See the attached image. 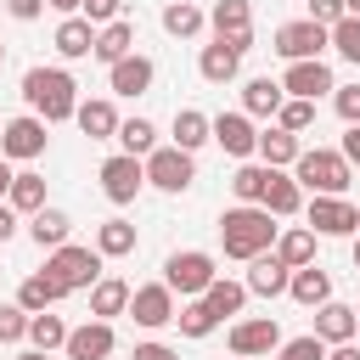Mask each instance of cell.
<instances>
[{"label": "cell", "instance_id": "obj_29", "mask_svg": "<svg viewBox=\"0 0 360 360\" xmlns=\"http://www.w3.org/2000/svg\"><path fill=\"white\" fill-rule=\"evenodd\" d=\"M79 129L90 135V141H107V135H118V112H112V101L107 96H96V101H79Z\"/></svg>", "mask_w": 360, "mask_h": 360}, {"label": "cell", "instance_id": "obj_25", "mask_svg": "<svg viewBox=\"0 0 360 360\" xmlns=\"http://www.w3.org/2000/svg\"><path fill=\"white\" fill-rule=\"evenodd\" d=\"M287 292L304 304V309H321L326 298H332V276L321 270V264H304V270H292V281H287Z\"/></svg>", "mask_w": 360, "mask_h": 360}, {"label": "cell", "instance_id": "obj_55", "mask_svg": "<svg viewBox=\"0 0 360 360\" xmlns=\"http://www.w3.org/2000/svg\"><path fill=\"white\" fill-rule=\"evenodd\" d=\"M17 360H45V349H22V354H17Z\"/></svg>", "mask_w": 360, "mask_h": 360}, {"label": "cell", "instance_id": "obj_20", "mask_svg": "<svg viewBox=\"0 0 360 360\" xmlns=\"http://www.w3.org/2000/svg\"><path fill=\"white\" fill-rule=\"evenodd\" d=\"M236 68H242V51H236L231 39H214V45H202V56H197V73H202L208 84H231Z\"/></svg>", "mask_w": 360, "mask_h": 360}, {"label": "cell", "instance_id": "obj_42", "mask_svg": "<svg viewBox=\"0 0 360 360\" xmlns=\"http://www.w3.org/2000/svg\"><path fill=\"white\" fill-rule=\"evenodd\" d=\"M332 45H338V56H343V62H360V17L332 22Z\"/></svg>", "mask_w": 360, "mask_h": 360}, {"label": "cell", "instance_id": "obj_13", "mask_svg": "<svg viewBox=\"0 0 360 360\" xmlns=\"http://www.w3.org/2000/svg\"><path fill=\"white\" fill-rule=\"evenodd\" d=\"M231 354H270V349H281V326H276V315H253V321H236L231 326Z\"/></svg>", "mask_w": 360, "mask_h": 360}, {"label": "cell", "instance_id": "obj_51", "mask_svg": "<svg viewBox=\"0 0 360 360\" xmlns=\"http://www.w3.org/2000/svg\"><path fill=\"white\" fill-rule=\"evenodd\" d=\"M11 236H17V208L0 202V242H11Z\"/></svg>", "mask_w": 360, "mask_h": 360}, {"label": "cell", "instance_id": "obj_19", "mask_svg": "<svg viewBox=\"0 0 360 360\" xmlns=\"http://www.w3.org/2000/svg\"><path fill=\"white\" fill-rule=\"evenodd\" d=\"M287 281H292V270L276 259V248H270V253H259V259H248V292L276 298V292H287Z\"/></svg>", "mask_w": 360, "mask_h": 360}, {"label": "cell", "instance_id": "obj_2", "mask_svg": "<svg viewBox=\"0 0 360 360\" xmlns=\"http://www.w3.org/2000/svg\"><path fill=\"white\" fill-rule=\"evenodd\" d=\"M22 101H28V112H39L45 124H62V118L79 112V84H73L68 68H28V73H22Z\"/></svg>", "mask_w": 360, "mask_h": 360}, {"label": "cell", "instance_id": "obj_7", "mask_svg": "<svg viewBox=\"0 0 360 360\" xmlns=\"http://www.w3.org/2000/svg\"><path fill=\"white\" fill-rule=\"evenodd\" d=\"M141 186H146V158H135V152H118V158H107L101 163V191H107V202H135L141 197Z\"/></svg>", "mask_w": 360, "mask_h": 360}, {"label": "cell", "instance_id": "obj_46", "mask_svg": "<svg viewBox=\"0 0 360 360\" xmlns=\"http://www.w3.org/2000/svg\"><path fill=\"white\" fill-rule=\"evenodd\" d=\"M343 17H349V6H343V0H309V22L332 28V22H343Z\"/></svg>", "mask_w": 360, "mask_h": 360}, {"label": "cell", "instance_id": "obj_17", "mask_svg": "<svg viewBox=\"0 0 360 360\" xmlns=\"http://www.w3.org/2000/svg\"><path fill=\"white\" fill-rule=\"evenodd\" d=\"M152 56H141V51H129L124 62H112L107 68V79H112V96H146L152 90Z\"/></svg>", "mask_w": 360, "mask_h": 360}, {"label": "cell", "instance_id": "obj_49", "mask_svg": "<svg viewBox=\"0 0 360 360\" xmlns=\"http://www.w3.org/2000/svg\"><path fill=\"white\" fill-rule=\"evenodd\" d=\"M135 360H180V354H174L169 343H152V338H146V343H135Z\"/></svg>", "mask_w": 360, "mask_h": 360}, {"label": "cell", "instance_id": "obj_33", "mask_svg": "<svg viewBox=\"0 0 360 360\" xmlns=\"http://www.w3.org/2000/svg\"><path fill=\"white\" fill-rule=\"evenodd\" d=\"M6 202H11L17 214H39V208H45V174H34V169L11 174V191H6Z\"/></svg>", "mask_w": 360, "mask_h": 360}, {"label": "cell", "instance_id": "obj_26", "mask_svg": "<svg viewBox=\"0 0 360 360\" xmlns=\"http://www.w3.org/2000/svg\"><path fill=\"white\" fill-rule=\"evenodd\" d=\"M129 281H118V276H101L96 287H90V315L96 321H107V315H129Z\"/></svg>", "mask_w": 360, "mask_h": 360}, {"label": "cell", "instance_id": "obj_24", "mask_svg": "<svg viewBox=\"0 0 360 360\" xmlns=\"http://www.w3.org/2000/svg\"><path fill=\"white\" fill-rule=\"evenodd\" d=\"M298 152H304V141H298L292 129H281V124H270V129L259 135V158H264L270 169H292Z\"/></svg>", "mask_w": 360, "mask_h": 360}, {"label": "cell", "instance_id": "obj_53", "mask_svg": "<svg viewBox=\"0 0 360 360\" xmlns=\"http://www.w3.org/2000/svg\"><path fill=\"white\" fill-rule=\"evenodd\" d=\"M45 6H51V11H62V17H73V11L84 6V0H45Z\"/></svg>", "mask_w": 360, "mask_h": 360}, {"label": "cell", "instance_id": "obj_23", "mask_svg": "<svg viewBox=\"0 0 360 360\" xmlns=\"http://www.w3.org/2000/svg\"><path fill=\"white\" fill-rule=\"evenodd\" d=\"M56 51L68 56V62H79V56H96V22L90 17H62V28H56Z\"/></svg>", "mask_w": 360, "mask_h": 360}, {"label": "cell", "instance_id": "obj_38", "mask_svg": "<svg viewBox=\"0 0 360 360\" xmlns=\"http://www.w3.org/2000/svg\"><path fill=\"white\" fill-rule=\"evenodd\" d=\"M264 186H270V163H242V169L231 174L236 202H264Z\"/></svg>", "mask_w": 360, "mask_h": 360}, {"label": "cell", "instance_id": "obj_60", "mask_svg": "<svg viewBox=\"0 0 360 360\" xmlns=\"http://www.w3.org/2000/svg\"><path fill=\"white\" fill-rule=\"evenodd\" d=\"M0 129H6V124H0Z\"/></svg>", "mask_w": 360, "mask_h": 360}, {"label": "cell", "instance_id": "obj_3", "mask_svg": "<svg viewBox=\"0 0 360 360\" xmlns=\"http://www.w3.org/2000/svg\"><path fill=\"white\" fill-rule=\"evenodd\" d=\"M292 180H298L304 191L343 197V191H349V180H354V163H349L343 152H332V146H304V152H298V163H292Z\"/></svg>", "mask_w": 360, "mask_h": 360}, {"label": "cell", "instance_id": "obj_44", "mask_svg": "<svg viewBox=\"0 0 360 360\" xmlns=\"http://www.w3.org/2000/svg\"><path fill=\"white\" fill-rule=\"evenodd\" d=\"M28 338V309L22 304H0V343H22Z\"/></svg>", "mask_w": 360, "mask_h": 360}, {"label": "cell", "instance_id": "obj_9", "mask_svg": "<svg viewBox=\"0 0 360 360\" xmlns=\"http://www.w3.org/2000/svg\"><path fill=\"white\" fill-rule=\"evenodd\" d=\"M326 45H332V28H321V22H309V17L276 28V56H287V62H309V56H321Z\"/></svg>", "mask_w": 360, "mask_h": 360}, {"label": "cell", "instance_id": "obj_52", "mask_svg": "<svg viewBox=\"0 0 360 360\" xmlns=\"http://www.w3.org/2000/svg\"><path fill=\"white\" fill-rule=\"evenodd\" d=\"M326 360H360V349H354V343H332V354H326Z\"/></svg>", "mask_w": 360, "mask_h": 360}, {"label": "cell", "instance_id": "obj_48", "mask_svg": "<svg viewBox=\"0 0 360 360\" xmlns=\"http://www.w3.org/2000/svg\"><path fill=\"white\" fill-rule=\"evenodd\" d=\"M6 11H11L17 22H34V17L45 11V0H6Z\"/></svg>", "mask_w": 360, "mask_h": 360}, {"label": "cell", "instance_id": "obj_57", "mask_svg": "<svg viewBox=\"0 0 360 360\" xmlns=\"http://www.w3.org/2000/svg\"><path fill=\"white\" fill-rule=\"evenodd\" d=\"M354 270H360V236H354Z\"/></svg>", "mask_w": 360, "mask_h": 360}, {"label": "cell", "instance_id": "obj_47", "mask_svg": "<svg viewBox=\"0 0 360 360\" xmlns=\"http://www.w3.org/2000/svg\"><path fill=\"white\" fill-rule=\"evenodd\" d=\"M118 6H124V0H84V6H79V17H90V22H101V28H107V22H118Z\"/></svg>", "mask_w": 360, "mask_h": 360}, {"label": "cell", "instance_id": "obj_35", "mask_svg": "<svg viewBox=\"0 0 360 360\" xmlns=\"http://www.w3.org/2000/svg\"><path fill=\"white\" fill-rule=\"evenodd\" d=\"M202 298H208V309H214L219 321H225V315H242V304H248V281H225V276H214Z\"/></svg>", "mask_w": 360, "mask_h": 360}, {"label": "cell", "instance_id": "obj_6", "mask_svg": "<svg viewBox=\"0 0 360 360\" xmlns=\"http://www.w3.org/2000/svg\"><path fill=\"white\" fill-rule=\"evenodd\" d=\"M191 180H197V163H191V152H186V146H158V152H146V186H158V191L180 197Z\"/></svg>", "mask_w": 360, "mask_h": 360}, {"label": "cell", "instance_id": "obj_12", "mask_svg": "<svg viewBox=\"0 0 360 360\" xmlns=\"http://www.w3.org/2000/svg\"><path fill=\"white\" fill-rule=\"evenodd\" d=\"M208 22H214V39H231L242 56L253 51V6L248 0H214Z\"/></svg>", "mask_w": 360, "mask_h": 360}, {"label": "cell", "instance_id": "obj_16", "mask_svg": "<svg viewBox=\"0 0 360 360\" xmlns=\"http://www.w3.org/2000/svg\"><path fill=\"white\" fill-rule=\"evenodd\" d=\"M214 141H219L231 158H253V152H259V129H253L248 112H219V118H214Z\"/></svg>", "mask_w": 360, "mask_h": 360}, {"label": "cell", "instance_id": "obj_36", "mask_svg": "<svg viewBox=\"0 0 360 360\" xmlns=\"http://www.w3.org/2000/svg\"><path fill=\"white\" fill-rule=\"evenodd\" d=\"M68 332L73 326H62V315H51V309H39V315H28V343L34 349H68Z\"/></svg>", "mask_w": 360, "mask_h": 360}, {"label": "cell", "instance_id": "obj_32", "mask_svg": "<svg viewBox=\"0 0 360 360\" xmlns=\"http://www.w3.org/2000/svg\"><path fill=\"white\" fill-rule=\"evenodd\" d=\"M202 141H214V118H208V112H197V107H180V112H174V146L197 152Z\"/></svg>", "mask_w": 360, "mask_h": 360}, {"label": "cell", "instance_id": "obj_37", "mask_svg": "<svg viewBox=\"0 0 360 360\" xmlns=\"http://www.w3.org/2000/svg\"><path fill=\"white\" fill-rule=\"evenodd\" d=\"M202 6H191V0H169L163 6V28L174 34V39H191V34H202Z\"/></svg>", "mask_w": 360, "mask_h": 360}, {"label": "cell", "instance_id": "obj_58", "mask_svg": "<svg viewBox=\"0 0 360 360\" xmlns=\"http://www.w3.org/2000/svg\"><path fill=\"white\" fill-rule=\"evenodd\" d=\"M0 62H6V45H0Z\"/></svg>", "mask_w": 360, "mask_h": 360}, {"label": "cell", "instance_id": "obj_1", "mask_svg": "<svg viewBox=\"0 0 360 360\" xmlns=\"http://www.w3.org/2000/svg\"><path fill=\"white\" fill-rule=\"evenodd\" d=\"M276 236L281 231H276V214L264 202H236V208L219 214V242H225L231 259H259V253L276 248Z\"/></svg>", "mask_w": 360, "mask_h": 360}, {"label": "cell", "instance_id": "obj_56", "mask_svg": "<svg viewBox=\"0 0 360 360\" xmlns=\"http://www.w3.org/2000/svg\"><path fill=\"white\" fill-rule=\"evenodd\" d=\"M343 6H349V17H360V0H343Z\"/></svg>", "mask_w": 360, "mask_h": 360}, {"label": "cell", "instance_id": "obj_59", "mask_svg": "<svg viewBox=\"0 0 360 360\" xmlns=\"http://www.w3.org/2000/svg\"><path fill=\"white\" fill-rule=\"evenodd\" d=\"M236 360H248V354H236Z\"/></svg>", "mask_w": 360, "mask_h": 360}, {"label": "cell", "instance_id": "obj_54", "mask_svg": "<svg viewBox=\"0 0 360 360\" xmlns=\"http://www.w3.org/2000/svg\"><path fill=\"white\" fill-rule=\"evenodd\" d=\"M6 191H11V169H6V158H0V202H6Z\"/></svg>", "mask_w": 360, "mask_h": 360}, {"label": "cell", "instance_id": "obj_14", "mask_svg": "<svg viewBox=\"0 0 360 360\" xmlns=\"http://www.w3.org/2000/svg\"><path fill=\"white\" fill-rule=\"evenodd\" d=\"M281 90H287V96H304V101H315V96H326V90H338V84H332V68H326L321 56H309V62H287V73H281Z\"/></svg>", "mask_w": 360, "mask_h": 360}, {"label": "cell", "instance_id": "obj_4", "mask_svg": "<svg viewBox=\"0 0 360 360\" xmlns=\"http://www.w3.org/2000/svg\"><path fill=\"white\" fill-rule=\"evenodd\" d=\"M45 270H51L68 292H84V287L101 281V253H96V248H73V242H62V248H51Z\"/></svg>", "mask_w": 360, "mask_h": 360}, {"label": "cell", "instance_id": "obj_5", "mask_svg": "<svg viewBox=\"0 0 360 360\" xmlns=\"http://www.w3.org/2000/svg\"><path fill=\"white\" fill-rule=\"evenodd\" d=\"M214 276H219V270H214V259H208L202 248H186V253H169V259H163V281H169L180 298H202Z\"/></svg>", "mask_w": 360, "mask_h": 360}, {"label": "cell", "instance_id": "obj_27", "mask_svg": "<svg viewBox=\"0 0 360 360\" xmlns=\"http://www.w3.org/2000/svg\"><path fill=\"white\" fill-rule=\"evenodd\" d=\"M129 51H135V22H124V17H118V22L96 28V62H107V68H112V62H124Z\"/></svg>", "mask_w": 360, "mask_h": 360}, {"label": "cell", "instance_id": "obj_41", "mask_svg": "<svg viewBox=\"0 0 360 360\" xmlns=\"http://www.w3.org/2000/svg\"><path fill=\"white\" fill-rule=\"evenodd\" d=\"M276 124H281V129H292V135H304V129L315 124V101L287 96V101H281V112H276Z\"/></svg>", "mask_w": 360, "mask_h": 360}, {"label": "cell", "instance_id": "obj_40", "mask_svg": "<svg viewBox=\"0 0 360 360\" xmlns=\"http://www.w3.org/2000/svg\"><path fill=\"white\" fill-rule=\"evenodd\" d=\"M118 146L135 152V158H146V152H158V129H152L146 118H124V124H118Z\"/></svg>", "mask_w": 360, "mask_h": 360}, {"label": "cell", "instance_id": "obj_10", "mask_svg": "<svg viewBox=\"0 0 360 360\" xmlns=\"http://www.w3.org/2000/svg\"><path fill=\"white\" fill-rule=\"evenodd\" d=\"M39 152H45V118L39 112H22L0 129V158L6 163H34Z\"/></svg>", "mask_w": 360, "mask_h": 360}, {"label": "cell", "instance_id": "obj_28", "mask_svg": "<svg viewBox=\"0 0 360 360\" xmlns=\"http://www.w3.org/2000/svg\"><path fill=\"white\" fill-rule=\"evenodd\" d=\"M264 208H270L276 219H287V214H298V208H304V186H298L292 174H281V169H270V186H264Z\"/></svg>", "mask_w": 360, "mask_h": 360}, {"label": "cell", "instance_id": "obj_11", "mask_svg": "<svg viewBox=\"0 0 360 360\" xmlns=\"http://www.w3.org/2000/svg\"><path fill=\"white\" fill-rule=\"evenodd\" d=\"M304 214H309V231L315 236H354V225H360V208L349 197H321L315 191V202Z\"/></svg>", "mask_w": 360, "mask_h": 360}, {"label": "cell", "instance_id": "obj_34", "mask_svg": "<svg viewBox=\"0 0 360 360\" xmlns=\"http://www.w3.org/2000/svg\"><path fill=\"white\" fill-rule=\"evenodd\" d=\"M276 259H281L287 270L315 264V231H281V236H276Z\"/></svg>", "mask_w": 360, "mask_h": 360}, {"label": "cell", "instance_id": "obj_15", "mask_svg": "<svg viewBox=\"0 0 360 360\" xmlns=\"http://www.w3.org/2000/svg\"><path fill=\"white\" fill-rule=\"evenodd\" d=\"M112 349H118L112 321H84V326L68 332V360H107Z\"/></svg>", "mask_w": 360, "mask_h": 360}, {"label": "cell", "instance_id": "obj_39", "mask_svg": "<svg viewBox=\"0 0 360 360\" xmlns=\"http://www.w3.org/2000/svg\"><path fill=\"white\" fill-rule=\"evenodd\" d=\"M174 326H180L186 338H208V332L219 326V315L208 309V298H186V304H180V315H174Z\"/></svg>", "mask_w": 360, "mask_h": 360}, {"label": "cell", "instance_id": "obj_31", "mask_svg": "<svg viewBox=\"0 0 360 360\" xmlns=\"http://www.w3.org/2000/svg\"><path fill=\"white\" fill-rule=\"evenodd\" d=\"M96 253L101 259H129L135 253V225L129 219H101L96 225Z\"/></svg>", "mask_w": 360, "mask_h": 360}, {"label": "cell", "instance_id": "obj_43", "mask_svg": "<svg viewBox=\"0 0 360 360\" xmlns=\"http://www.w3.org/2000/svg\"><path fill=\"white\" fill-rule=\"evenodd\" d=\"M276 360H326V343H321L315 332H304V338H287V343L276 349Z\"/></svg>", "mask_w": 360, "mask_h": 360}, {"label": "cell", "instance_id": "obj_45", "mask_svg": "<svg viewBox=\"0 0 360 360\" xmlns=\"http://www.w3.org/2000/svg\"><path fill=\"white\" fill-rule=\"evenodd\" d=\"M332 107H338L343 124H360V84H338L332 90Z\"/></svg>", "mask_w": 360, "mask_h": 360}, {"label": "cell", "instance_id": "obj_50", "mask_svg": "<svg viewBox=\"0 0 360 360\" xmlns=\"http://www.w3.org/2000/svg\"><path fill=\"white\" fill-rule=\"evenodd\" d=\"M338 152H343V158L360 169V124H349V135H343V146H338Z\"/></svg>", "mask_w": 360, "mask_h": 360}, {"label": "cell", "instance_id": "obj_30", "mask_svg": "<svg viewBox=\"0 0 360 360\" xmlns=\"http://www.w3.org/2000/svg\"><path fill=\"white\" fill-rule=\"evenodd\" d=\"M68 231H73V219L62 214V208H39V214H28V236L51 253V248H62L68 242Z\"/></svg>", "mask_w": 360, "mask_h": 360}, {"label": "cell", "instance_id": "obj_22", "mask_svg": "<svg viewBox=\"0 0 360 360\" xmlns=\"http://www.w3.org/2000/svg\"><path fill=\"white\" fill-rule=\"evenodd\" d=\"M68 298V287L51 276V270H34V276H22V287H17V304L28 309V315H39V309H51V304H62Z\"/></svg>", "mask_w": 360, "mask_h": 360}, {"label": "cell", "instance_id": "obj_8", "mask_svg": "<svg viewBox=\"0 0 360 360\" xmlns=\"http://www.w3.org/2000/svg\"><path fill=\"white\" fill-rule=\"evenodd\" d=\"M129 315H135V326H146V332L174 326V315H180L174 287H169V281H146V287H135V292H129Z\"/></svg>", "mask_w": 360, "mask_h": 360}, {"label": "cell", "instance_id": "obj_21", "mask_svg": "<svg viewBox=\"0 0 360 360\" xmlns=\"http://www.w3.org/2000/svg\"><path fill=\"white\" fill-rule=\"evenodd\" d=\"M281 101H287V90H281V79H270V73L242 84V112H248V118H276Z\"/></svg>", "mask_w": 360, "mask_h": 360}, {"label": "cell", "instance_id": "obj_18", "mask_svg": "<svg viewBox=\"0 0 360 360\" xmlns=\"http://www.w3.org/2000/svg\"><path fill=\"white\" fill-rule=\"evenodd\" d=\"M354 326H360V309H349V304H338V298H326V304L315 309V338H321L326 349H332V343H349Z\"/></svg>", "mask_w": 360, "mask_h": 360}]
</instances>
